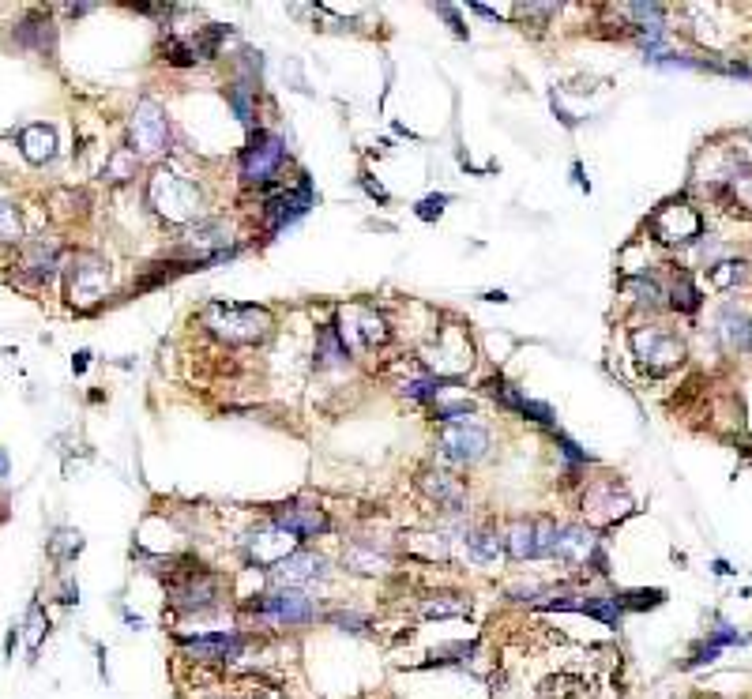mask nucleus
<instances>
[{"label": "nucleus", "mask_w": 752, "mask_h": 699, "mask_svg": "<svg viewBox=\"0 0 752 699\" xmlns=\"http://www.w3.org/2000/svg\"><path fill=\"white\" fill-rule=\"evenodd\" d=\"M470 613V602L459 594H440L437 602H425V617H463Z\"/></svg>", "instance_id": "c756f323"}, {"label": "nucleus", "mask_w": 752, "mask_h": 699, "mask_svg": "<svg viewBox=\"0 0 752 699\" xmlns=\"http://www.w3.org/2000/svg\"><path fill=\"white\" fill-rule=\"evenodd\" d=\"M467 545H470V557H474V560H497V557H501V538H497L493 530H478V534H470Z\"/></svg>", "instance_id": "cd10ccee"}, {"label": "nucleus", "mask_w": 752, "mask_h": 699, "mask_svg": "<svg viewBox=\"0 0 752 699\" xmlns=\"http://www.w3.org/2000/svg\"><path fill=\"white\" fill-rule=\"evenodd\" d=\"M42 609L38 606H31V651H38V643H42Z\"/></svg>", "instance_id": "a19ab883"}, {"label": "nucleus", "mask_w": 752, "mask_h": 699, "mask_svg": "<svg viewBox=\"0 0 752 699\" xmlns=\"http://www.w3.org/2000/svg\"><path fill=\"white\" fill-rule=\"evenodd\" d=\"M23 267L31 271L38 282H49L53 275H57V249L53 245H46V241H34V245H27V256H23Z\"/></svg>", "instance_id": "393cba45"}, {"label": "nucleus", "mask_w": 752, "mask_h": 699, "mask_svg": "<svg viewBox=\"0 0 752 699\" xmlns=\"http://www.w3.org/2000/svg\"><path fill=\"white\" fill-rule=\"evenodd\" d=\"M170 147V125H166V113L162 106H155L151 98H143L136 113H132V151L136 158H155Z\"/></svg>", "instance_id": "423d86ee"}, {"label": "nucleus", "mask_w": 752, "mask_h": 699, "mask_svg": "<svg viewBox=\"0 0 752 699\" xmlns=\"http://www.w3.org/2000/svg\"><path fill=\"white\" fill-rule=\"evenodd\" d=\"M745 279V264L741 260H722V264H711V282L715 286H734V282H741Z\"/></svg>", "instance_id": "473e14b6"}, {"label": "nucleus", "mask_w": 752, "mask_h": 699, "mask_svg": "<svg viewBox=\"0 0 752 699\" xmlns=\"http://www.w3.org/2000/svg\"><path fill=\"white\" fill-rule=\"evenodd\" d=\"M249 699H286V696H282L279 688H260V692H252Z\"/></svg>", "instance_id": "37998d69"}, {"label": "nucleus", "mask_w": 752, "mask_h": 699, "mask_svg": "<svg viewBox=\"0 0 752 699\" xmlns=\"http://www.w3.org/2000/svg\"><path fill=\"white\" fill-rule=\"evenodd\" d=\"M162 53H166V61H170V64H192V61H196V49L188 46V42H181V38H166Z\"/></svg>", "instance_id": "c9c22d12"}, {"label": "nucleus", "mask_w": 752, "mask_h": 699, "mask_svg": "<svg viewBox=\"0 0 752 699\" xmlns=\"http://www.w3.org/2000/svg\"><path fill=\"white\" fill-rule=\"evenodd\" d=\"M346 564L358 568V572H384V568H388V557L376 553V549H361V545H354V549L346 553Z\"/></svg>", "instance_id": "7c9ffc66"}, {"label": "nucleus", "mask_w": 752, "mask_h": 699, "mask_svg": "<svg viewBox=\"0 0 752 699\" xmlns=\"http://www.w3.org/2000/svg\"><path fill=\"white\" fill-rule=\"evenodd\" d=\"M275 527L290 530V534H298V538H316V534H324L331 523H328V515L320 512V508L290 504V508H279V512H275Z\"/></svg>", "instance_id": "f3484780"}, {"label": "nucleus", "mask_w": 752, "mask_h": 699, "mask_svg": "<svg viewBox=\"0 0 752 699\" xmlns=\"http://www.w3.org/2000/svg\"><path fill=\"white\" fill-rule=\"evenodd\" d=\"M651 233L662 245H689L704 237V215L689 200H670L651 215Z\"/></svg>", "instance_id": "7ed1b4c3"}, {"label": "nucleus", "mask_w": 752, "mask_h": 699, "mask_svg": "<svg viewBox=\"0 0 752 699\" xmlns=\"http://www.w3.org/2000/svg\"><path fill=\"white\" fill-rule=\"evenodd\" d=\"M4 478H8V455L0 451V482H4Z\"/></svg>", "instance_id": "c03bdc74"}, {"label": "nucleus", "mask_w": 752, "mask_h": 699, "mask_svg": "<svg viewBox=\"0 0 752 699\" xmlns=\"http://www.w3.org/2000/svg\"><path fill=\"white\" fill-rule=\"evenodd\" d=\"M486 448H489V433L478 429V425L459 421V425H444V429H440V451H444L452 463H478V459L486 455Z\"/></svg>", "instance_id": "f8f14e48"}, {"label": "nucleus", "mask_w": 752, "mask_h": 699, "mask_svg": "<svg viewBox=\"0 0 752 699\" xmlns=\"http://www.w3.org/2000/svg\"><path fill=\"white\" fill-rule=\"evenodd\" d=\"M553 557L561 560V564H587L591 557H598L595 553V538L587 534L583 527H564L557 530V545H553Z\"/></svg>", "instance_id": "6ab92c4d"}, {"label": "nucleus", "mask_w": 752, "mask_h": 699, "mask_svg": "<svg viewBox=\"0 0 752 699\" xmlns=\"http://www.w3.org/2000/svg\"><path fill=\"white\" fill-rule=\"evenodd\" d=\"M230 106L237 109V117H241V121H252L249 87H241V83H237V87H230Z\"/></svg>", "instance_id": "e433bc0d"}, {"label": "nucleus", "mask_w": 752, "mask_h": 699, "mask_svg": "<svg viewBox=\"0 0 752 699\" xmlns=\"http://www.w3.org/2000/svg\"><path fill=\"white\" fill-rule=\"evenodd\" d=\"M719 339L726 350H737V354L752 350V320L741 309L726 305V309L719 312Z\"/></svg>", "instance_id": "412c9836"}, {"label": "nucleus", "mask_w": 752, "mask_h": 699, "mask_svg": "<svg viewBox=\"0 0 752 699\" xmlns=\"http://www.w3.org/2000/svg\"><path fill=\"white\" fill-rule=\"evenodd\" d=\"M346 342L343 335H339V327H324L320 331V346H316V365H339V361H346Z\"/></svg>", "instance_id": "bb28decb"}, {"label": "nucleus", "mask_w": 752, "mask_h": 699, "mask_svg": "<svg viewBox=\"0 0 752 699\" xmlns=\"http://www.w3.org/2000/svg\"><path fill=\"white\" fill-rule=\"evenodd\" d=\"M670 305H674L677 312H696V309H700V290H696V282H692L689 271H677V275H674V286H670Z\"/></svg>", "instance_id": "a878e982"}, {"label": "nucleus", "mask_w": 752, "mask_h": 699, "mask_svg": "<svg viewBox=\"0 0 752 699\" xmlns=\"http://www.w3.org/2000/svg\"><path fill=\"white\" fill-rule=\"evenodd\" d=\"M632 354H636L651 373H670V369L681 365V358H685V346H681V339H674L670 331H662V327H640V331H632Z\"/></svg>", "instance_id": "39448f33"}, {"label": "nucleus", "mask_w": 752, "mask_h": 699, "mask_svg": "<svg viewBox=\"0 0 752 699\" xmlns=\"http://www.w3.org/2000/svg\"><path fill=\"white\" fill-rule=\"evenodd\" d=\"M486 388H489V395H493V399H501L504 406H512V410H519V414H527V418L542 421V425H549V421H553V410H549L546 403H531L527 395H519L516 388H508L504 380H489Z\"/></svg>", "instance_id": "b1692460"}, {"label": "nucleus", "mask_w": 752, "mask_h": 699, "mask_svg": "<svg viewBox=\"0 0 752 699\" xmlns=\"http://www.w3.org/2000/svg\"><path fill=\"white\" fill-rule=\"evenodd\" d=\"M467 414H474V403H467V399H459V403H437V418H444V421L467 418Z\"/></svg>", "instance_id": "4c0bfd02"}, {"label": "nucleus", "mask_w": 752, "mask_h": 699, "mask_svg": "<svg viewBox=\"0 0 752 699\" xmlns=\"http://www.w3.org/2000/svg\"><path fill=\"white\" fill-rule=\"evenodd\" d=\"M422 489H425V497L433 500V504H440V508H452V512H459V508H463V500H467V493H463L459 478L444 474V470H429V474L422 478Z\"/></svg>", "instance_id": "4be33fe9"}, {"label": "nucleus", "mask_w": 752, "mask_h": 699, "mask_svg": "<svg viewBox=\"0 0 752 699\" xmlns=\"http://www.w3.org/2000/svg\"><path fill=\"white\" fill-rule=\"evenodd\" d=\"M252 613H260V617H267V621H275V624L313 621L309 598L301 591H290V587H282V591H275V594H264L260 602H252Z\"/></svg>", "instance_id": "ddd939ff"}, {"label": "nucleus", "mask_w": 752, "mask_h": 699, "mask_svg": "<svg viewBox=\"0 0 752 699\" xmlns=\"http://www.w3.org/2000/svg\"><path fill=\"white\" fill-rule=\"evenodd\" d=\"M444 203H448V196H429V200L418 203V215H422V218H437L440 211H444Z\"/></svg>", "instance_id": "ea45409f"}, {"label": "nucleus", "mask_w": 752, "mask_h": 699, "mask_svg": "<svg viewBox=\"0 0 752 699\" xmlns=\"http://www.w3.org/2000/svg\"><path fill=\"white\" fill-rule=\"evenodd\" d=\"M147 200H151V207H155L166 222H177V226L200 222V211H204V196H200V188L192 185L185 173H177V170H155V173H151Z\"/></svg>", "instance_id": "f257e3e1"}, {"label": "nucleus", "mask_w": 752, "mask_h": 699, "mask_svg": "<svg viewBox=\"0 0 752 699\" xmlns=\"http://www.w3.org/2000/svg\"><path fill=\"white\" fill-rule=\"evenodd\" d=\"M666 594L662 591H632V594H625L621 598V606H636V609H643V606H658Z\"/></svg>", "instance_id": "58836bf2"}, {"label": "nucleus", "mask_w": 752, "mask_h": 699, "mask_svg": "<svg viewBox=\"0 0 752 699\" xmlns=\"http://www.w3.org/2000/svg\"><path fill=\"white\" fill-rule=\"evenodd\" d=\"M106 294H110V267H106V260H98V256H76L72 279H68L72 305L87 309V305L102 301Z\"/></svg>", "instance_id": "1a4fd4ad"}, {"label": "nucleus", "mask_w": 752, "mask_h": 699, "mask_svg": "<svg viewBox=\"0 0 752 699\" xmlns=\"http://www.w3.org/2000/svg\"><path fill=\"white\" fill-rule=\"evenodd\" d=\"M309 207H313V185H309V177H301L298 188H286V192H279V196H271V200L264 203L267 226H271V230H286V226L298 222Z\"/></svg>", "instance_id": "4468645a"}, {"label": "nucleus", "mask_w": 752, "mask_h": 699, "mask_svg": "<svg viewBox=\"0 0 752 699\" xmlns=\"http://www.w3.org/2000/svg\"><path fill=\"white\" fill-rule=\"evenodd\" d=\"M331 621L350 628V632H361V628H365V617H354V613H339V617H331Z\"/></svg>", "instance_id": "79ce46f5"}, {"label": "nucleus", "mask_w": 752, "mask_h": 699, "mask_svg": "<svg viewBox=\"0 0 752 699\" xmlns=\"http://www.w3.org/2000/svg\"><path fill=\"white\" fill-rule=\"evenodd\" d=\"M222 583L215 572H207L204 564H188L177 575H170V598L181 609H211L219 602Z\"/></svg>", "instance_id": "20e7f679"}, {"label": "nucleus", "mask_w": 752, "mask_h": 699, "mask_svg": "<svg viewBox=\"0 0 752 699\" xmlns=\"http://www.w3.org/2000/svg\"><path fill=\"white\" fill-rule=\"evenodd\" d=\"M79 549H83V538L72 534V530H61V534L49 542V553H53V557H72V553H79Z\"/></svg>", "instance_id": "f704fd0d"}, {"label": "nucleus", "mask_w": 752, "mask_h": 699, "mask_svg": "<svg viewBox=\"0 0 752 699\" xmlns=\"http://www.w3.org/2000/svg\"><path fill=\"white\" fill-rule=\"evenodd\" d=\"M282 158H286L282 143L271 132H256L249 147H245V155H241V177L252 181V185H264V181H271L279 173Z\"/></svg>", "instance_id": "9d476101"}, {"label": "nucleus", "mask_w": 752, "mask_h": 699, "mask_svg": "<svg viewBox=\"0 0 752 699\" xmlns=\"http://www.w3.org/2000/svg\"><path fill=\"white\" fill-rule=\"evenodd\" d=\"M275 575H279L282 587L298 591L301 583H316V579H324V560L316 557V553H294L286 564H279V568H275Z\"/></svg>", "instance_id": "aec40b11"}, {"label": "nucleus", "mask_w": 752, "mask_h": 699, "mask_svg": "<svg viewBox=\"0 0 752 699\" xmlns=\"http://www.w3.org/2000/svg\"><path fill=\"white\" fill-rule=\"evenodd\" d=\"M19 147H23L27 162L42 166V162H49V158L57 155V132L49 125H27L19 132Z\"/></svg>", "instance_id": "5701e85b"}, {"label": "nucleus", "mask_w": 752, "mask_h": 699, "mask_svg": "<svg viewBox=\"0 0 752 699\" xmlns=\"http://www.w3.org/2000/svg\"><path fill=\"white\" fill-rule=\"evenodd\" d=\"M508 553L516 560H538V557H553V545H557V523L553 519H519L508 530Z\"/></svg>", "instance_id": "0eeeda50"}, {"label": "nucleus", "mask_w": 752, "mask_h": 699, "mask_svg": "<svg viewBox=\"0 0 752 699\" xmlns=\"http://www.w3.org/2000/svg\"><path fill=\"white\" fill-rule=\"evenodd\" d=\"M715 196L726 203V211H745V215H752V166L737 162V170L715 185Z\"/></svg>", "instance_id": "a211bd4d"}, {"label": "nucleus", "mask_w": 752, "mask_h": 699, "mask_svg": "<svg viewBox=\"0 0 752 699\" xmlns=\"http://www.w3.org/2000/svg\"><path fill=\"white\" fill-rule=\"evenodd\" d=\"M580 609L591 613V617H598V621H606L610 628L621 624V602H617V598H587V602H580Z\"/></svg>", "instance_id": "c85d7f7f"}, {"label": "nucleus", "mask_w": 752, "mask_h": 699, "mask_svg": "<svg viewBox=\"0 0 752 699\" xmlns=\"http://www.w3.org/2000/svg\"><path fill=\"white\" fill-rule=\"evenodd\" d=\"M23 237V218L12 203H0V241H19Z\"/></svg>", "instance_id": "72a5a7b5"}, {"label": "nucleus", "mask_w": 752, "mask_h": 699, "mask_svg": "<svg viewBox=\"0 0 752 699\" xmlns=\"http://www.w3.org/2000/svg\"><path fill=\"white\" fill-rule=\"evenodd\" d=\"M339 335H343L346 350L350 346H358V350H376V346H384L388 342V320L380 316L376 309H369V305H350V309H343V327H339Z\"/></svg>", "instance_id": "6e6552de"}, {"label": "nucleus", "mask_w": 752, "mask_h": 699, "mask_svg": "<svg viewBox=\"0 0 752 699\" xmlns=\"http://www.w3.org/2000/svg\"><path fill=\"white\" fill-rule=\"evenodd\" d=\"M470 354H474V350H470L467 335L455 331V327H444L437 335V342H433V350H429V365L440 369L444 376H455L470 365Z\"/></svg>", "instance_id": "2eb2a0df"}, {"label": "nucleus", "mask_w": 752, "mask_h": 699, "mask_svg": "<svg viewBox=\"0 0 752 699\" xmlns=\"http://www.w3.org/2000/svg\"><path fill=\"white\" fill-rule=\"evenodd\" d=\"M204 324L211 327V335H219L222 342L249 346V342L267 339V331H271V312L260 309V305L211 301V305L204 309Z\"/></svg>", "instance_id": "f03ea898"}, {"label": "nucleus", "mask_w": 752, "mask_h": 699, "mask_svg": "<svg viewBox=\"0 0 752 699\" xmlns=\"http://www.w3.org/2000/svg\"><path fill=\"white\" fill-rule=\"evenodd\" d=\"M106 177H110V181H128V177H136V151H132V147L113 151V158L106 162Z\"/></svg>", "instance_id": "2f4dec72"}, {"label": "nucleus", "mask_w": 752, "mask_h": 699, "mask_svg": "<svg viewBox=\"0 0 752 699\" xmlns=\"http://www.w3.org/2000/svg\"><path fill=\"white\" fill-rule=\"evenodd\" d=\"M298 545L301 538L298 534H290V530H282V527H271L260 530V534H252L249 538V560L256 564V568H279V564H286V560L298 553Z\"/></svg>", "instance_id": "9b49d317"}, {"label": "nucleus", "mask_w": 752, "mask_h": 699, "mask_svg": "<svg viewBox=\"0 0 752 699\" xmlns=\"http://www.w3.org/2000/svg\"><path fill=\"white\" fill-rule=\"evenodd\" d=\"M181 647L196 662H234L237 654H241V636H234V632H211V636L185 639Z\"/></svg>", "instance_id": "dca6fc26"}]
</instances>
